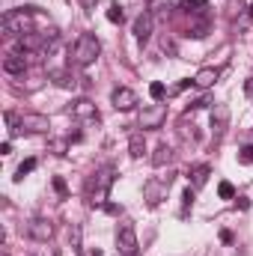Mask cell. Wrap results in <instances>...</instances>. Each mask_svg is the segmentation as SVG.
<instances>
[{
  "instance_id": "1",
  "label": "cell",
  "mask_w": 253,
  "mask_h": 256,
  "mask_svg": "<svg viewBox=\"0 0 253 256\" xmlns=\"http://www.w3.org/2000/svg\"><path fill=\"white\" fill-rule=\"evenodd\" d=\"M114 182H116V167L114 164H104L102 170H96L90 176V182H86V200H90V206H104Z\"/></svg>"
},
{
  "instance_id": "2",
  "label": "cell",
  "mask_w": 253,
  "mask_h": 256,
  "mask_svg": "<svg viewBox=\"0 0 253 256\" xmlns=\"http://www.w3.org/2000/svg\"><path fill=\"white\" fill-rule=\"evenodd\" d=\"M98 54H102V42H98L92 33H80V36L74 39V45H72V63L80 66V68L92 66L98 60Z\"/></svg>"
},
{
  "instance_id": "3",
  "label": "cell",
  "mask_w": 253,
  "mask_h": 256,
  "mask_svg": "<svg viewBox=\"0 0 253 256\" xmlns=\"http://www.w3.org/2000/svg\"><path fill=\"white\" fill-rule=\"evenodd\" d=\"M30 21H33L30 9H9V12L3 15V21H0V30H3V36L15 39V36L30 33Z\"/></svg>"
},
{
  "instance_id": "4",
  "label": "cell",
  "mask_w": 253,
  "mask_h": 256,
  "mask_svg": "<svg viewBox=\"0 0 253 256\" xmlns=\"http://www.w3.org/2000/svg\"><path fill=\"white\" fill-rule=\"evenodd\" d=\"M6 126H9L12 134H18V131H36V134H42V131L51 128V122H48V116H42V114H24V116L6 114Z\"/></svg>"
},
{
  "instance_id": "5",
  "label": "cell",
  "mask_w": 253,
  "mask_h": 256,
  "mask_svg": "<svg viewBox=\"0 0 253 256\" xmlns=\"http://www.w3.org/2000/svg\"><path fill=\"white\" fill-rule=\"evenodd\" d=\"M116 250H120V256H137L140 254L137 230H134L131 220H120V224H116Z\"/></svg>"
},
{
  "instance_id": "6",
  "label": "cell",
  "mask_w": 253,
  "mask_h": 256,
  "mask_svg": "<svg viewBox=\"0 0 253 256\" xmlns=\"http://www.w3.org/2000/svg\"><path fill=\"white\" fill-rule=\"evenodd\" d=\"M152 27H155V15L143 9V12L134 18V27H131V33H134V39H137L140 45H146V42L152 39Z\"/></svg>"
},
{
  "instance_id": "7",
  "label": "cell",
  "mask_w": 253,
  "mask_h": 256,
  "mask_svg": "<svg viewBox=\"0 0 253 256\" xmlns=\"http://www.w3.org/2000/svg\"><path fill=\"white\" fill-rule=\"evenodd\" d=\"M164 120H167V104L155 102V104L143 108V114H140V128H161Z\"/></svg>"
},
{
  "instance_id": "8",
  "label": "cell",
  "mask_w": 253,
  "mask_h": 256,
  "mask_svg": "<svg viewBox=\"0 0 253 256\" xmlns=\"http://www.w3.org/2000/svg\"><path fill=\"white\" fill-rule=\"evenodd\" d=\"M170 182H173L170 176H167V179H149V182L143 185V196H146V202H149V206H158V202L167 196V191H170Z\"/></svg>"
},
{
  "instance_id": "9",
  "label": "cell",
  "mask_w": 253,
  "mask_h": 256,
  "mask_svg": "<svg viewBox=\"0 0 253 256\" xmlns=\"http://www.w3.org/2000/svg\"><path fill=\"white\" fill-rule=\"evenodd\" d=\"M110 104L116 108V110H134L137 108V92L134 90H128V86H116L114 92H110Z\"/></svg>"
},
{
  "instance_id": "10",
  "label": "cell",
  "mask_w": 253,
  "mask_h": 256,
  "mask_svg": "<svg viewBox=\"0 0 253 256\" xmlns=\"http://www.w3.org/2000/svg\"><path fill=\"white\" fill-rule=\"evenodd\" d=\"M27 236H30L33 242H51V236H54V224L45 220V218H33V220L27 224Z\"/></svg>"
},
{
  "instance_id": "11",
  "label": "cell",
  "mask_w": 253,
  "mask_h": 256,
  "mask_svg": "<svg viewBox=\"0 0 253 256\" xmlns=\"http://www.w3.org/2000/svg\"><path fill=\"white\" fill-rule=\"evenodd\" d=\"M226 128H230V108L226 104H214V110H212V131H214V137H224Z\"/></svg>"
},
{
  "instance_id": "12",
  "label": "cell",
  "mask_w": 253,
  "mask_h": 256,
  "mask_svg": "<svg viewBox=\"0 0 253 256\" xmlns=\"http://www.w3.org/2000/svg\"><path fill=\"white\" fill-rule=\"evenodd\" d=\"M72 116L74 120H98V110L90 98H78V102H72Z\"/></svg>"
},
{
  "instance_id": "13",
  "label": "cell",
  "mask_w": 253,
  "mask_h": 256,
  "mask_svg": "<svg viewBox=\"0 0 253 256\" xmlns=\"http://www.w3.org/2000/svg\"><path fill=\"white\" fill-rule=\"evenodd\" d=\"M3 72L6 74H24L27 72V54H6V60H3Z\"/></svg>"
},
{
  "instance_id": "14",
  "label": "cell",
  "mask_w": 253,
  "mask_h": 256,
  "mask_svg": "<svg viewBox=\"0 0 253 256\" xmlns=\"http://www.w3.org/2000/svg\"><path fill=\"white\" fill-rule=\"evenodd\" d=\"M218 78H220V68H200V72L194 74V84H196L200 90H208V86L218 84Z\"/></svg>"
},
{
  "instance_id": "15",
  "label": "cell",
  "mask_w": 253,
  "mask_h": 256,
  "mask_svg": "<svg viewBox=\"0 0 253 256\" xmlns=\"http://www.w3.org/2000/svg\"><path fill=\"white\" fill-rule=\"evenodd\" d=\"M128 155L131 158H143L146 155V137H143V131H134L128 137Z\"/></svg>"
},
{
  "instance_id": "16",
  "label": "cell",
  "mask_w": 253,
  "mask_h": 256,
  "mask_svg": "<svg viewBox=\"0 0 253 256\" xmlns=\"http://www.w3.org/2000/svg\"><path fill=\"white\" fill-rule=\"evenodd\" d=\"M208 176H212V167H208V164L194 167V170H190V188H194V191H196V188H202V185L208 182Z\"/></svg>"
},
{
  "instance_id": "17",
  "label": "cell",
  "mask_w": 253,
  "mask_h": 256,
  "mask_svg": "<svg viewBox=\"0 0 253 256\" xmlns=\"http://www.w3.org/2000/svg\"><path fill=\"white\" fill-rule=\"evenodd\" d=\"M173 161V149L167 146V143H161L158 149H155V155H152V164L155 167H164V164H170Z\"/></svg>"
},
{
  "instance_id": "18",
  "label": "cell",
  "mask_w": 253,
  "mask_h": 256,
  "mask_svg": "<svg viewBox=\"0 0 253 256\" xmlns=\"http://www.w3.org/2000/svg\"><path fill=\"white\" fill-rule=\"evenodd\" d=\"M182 9L190 15H202L208 9V0H182Z\"/></svg>"
},
{
  "instance_id": "19",
  "label": "cell",
  "mask_w": 253,
  "mask_h": 256,
  "mask_svg": "<svg viewBox=\"0 0 253 256\" xmlns=\"http://www.w3.org/2000/svg\"><path fill=\"white\" fill-rule=\"evenodd\" d=\"M108 21H110V24H122V21H126V6L110 3V6H108Z\"/></svg>"
},
{
  "instance_id": "20",
  "label": "cell",
  "mask_w": 253,
  "mask_h": 256,
  "mask_svg": "<svg viewBox=\"0 0 253 256\" xmlns=\"http://www.w3.org/2000/svg\"><path fill=\"white\" fill-rule=\"evenodd\" d=\"M164 96H167V86H164L161 80H152V84H149V98H152V102H164Z\"/></svg>"
},
{
  "instance_id": "21",
  "label": "cell",
  "mask_w": 253,
  "mask_h": 256,
  "mask_svg": "<svg viewBox=\"0 0 253 256\" xmlns=\"http://www.w3.org/2000/svg\"><path fill=\"white\" fill-rule=\"evenodd\" d=\"M33 170H36V158L21 161V164H18V170H15V182H21V179H24L27 173H33Z\"/></svg>"
},
{
  "instance_id": "22",
  "label": "cell",
  "mask_w": 253,
  "mask_h": 256,
  "mask_svg": "<svg viewBox=\"0 0 253 256\" xmlns=\"http://www.w3.org/2000/svg\"><path fill=\"white\" fill-rule=\"evenodd\" d=\"M51 78H54V84H57V86H63V90L74 86V78H72L68 72H51Z\"/></svg>"
},
{
  "instance_id": "23",
  "label": "cell",
  "mask_w": 253,
  "mask_h": 256,
  "mask_svg": "<svg viewBox=\"0 0 253 256\" xmlns=\"http://www.w3.org/2000/svg\"><path fill=\"white\" fill-rule=\"evenodd\" d=\"M218 194H220V200H232V196H236L232 182H220V185H218Z\"/></svg>"
},
{
  "instance_id": "24",
  "label": "cell",
  "mask_w": 253,
  "mask_h": 256,
  "mask_svg": "<svg viewBox=\"0 0 253 256\" xmlns=\"http://www.w3.org/2000/svg\"><path fill=\"white\" fill-rule=\"evenodd\" d=\"M68 238H72V248H74V250H80V226H78V224H72Z\"/></svg>"
},
{
  "instance_id": "25",
  "label": "cell",
  "mask_w": 253,
  "mask_h": 256,
  "mask_svg": "<svg viewBox=\"0 0 253 256\" xmlns=\"http://www.w3.org/2000/svg\"><path fill=\"white\" fill-rule=\"evenodd\" d=\"M194 196H196V191H194V188H185V194H182V206H185V212H188L190 206H194Z\"/></svg>"
},
{
  "instance_id": "26",
  "label": "cell",
  "mask_w": 253,
  "mask_h": 256,
  "mask_svg": "<svg viewBox=\"0 0 253 256\" xmlns=\"http://www.w3.org/2000/svg\"><path fill=\"white\" fill-rule=\"evenodd\" d=\"M238 164H253V146H244L238 152Z\"/></svg>"
},
{
  "instance_id": "27",
  "label": "cell",
  "mask_w": 253,
  "mask_h": 256,
  "mask_svg": "<svg viewBox=\"0 0 253 256\" xmlns=\"http://www.w3.org/2000/svg\"><path fill=\"white\" fill-rule=\"evenodd\" d=\"M54 191L60 194V196H66V194H68V188H66V182L60 179V176H54Z\"/></svg>"
},
{
  "instance_id": "28",
  "label": "cell",
  "mask_w": 253,
  "mask_h": 256,
  "mask_svg": "<svg viewBox=\"0 0 253 256\" xmlns=\"http://www.w3.org/2000/svg\"><path fill=\"white\" fill-rule=\"evenodd\" d=\"M244 92L253 98V78H248V80H244Z\"/></svg>"
},
{
  "instance_id": "29",
  "label": "cell",
  "mask_w": 253,
  "mask_h": 256,
  "mask_svg": "<svg viewBox=\"0 0 253 256\" xmlns=\"http://www.w3.org/2000/svg\"><path fill=\"white\" fill-rule=\"evenodd\" d=\"M96 3H98V0H80V6H84V9H96Z\"/></svg>"
},
{
  "instance_id": "30",
  "label": "cell",
  "mask_w": 253,
  "mask_h": 256,
  "mask_svg": "<svg viewBox=\"0 0 253 256\" xmlns=\"http://www.w3.org/2000/svg\"><path fill=\"white\" fill-rule=\"evenodd\" d=\"M51 256H57V254H51Z\"/></svg>"
}]
</instances>
